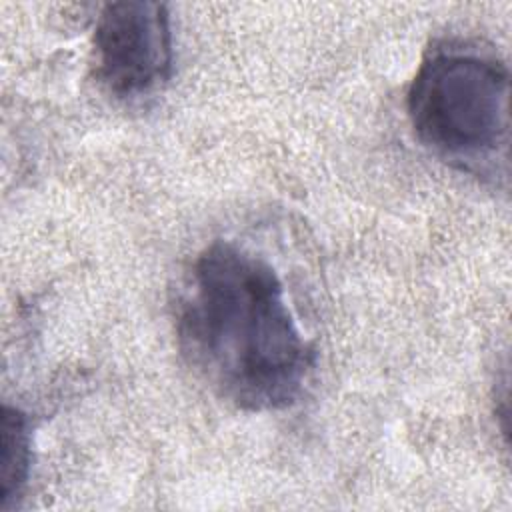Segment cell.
<instances>
[{"label": "cell", "mask_w": 512, "mask_h": 512, "mask_svg": "<svg viewBox=\"0 0 512 512\" xmlns=\"http://www.w3.org/2000/svg\"><path fill=\"white\" fill-rule=\"evenodd\" d=\"M30 470V428L18 408L2 410V458H0V508L20 494Z\"/></svg>", "instance_id": "obj_4"}, {"label": "cell", "mask_w": 512, "mask_h": 512, "mask_svg": "<svg viewBox=\"0 0 512 512\" xmlns=\"http://www.w3.org/2000/svg\"><path fill=\"white\" fill-rule=\"evenodd\" d=\"M176 334L198 374L244 410L296 402L316 358L276 268L224 240L192 260L176 304Z\"/></svg>", "instance_id": "obj_1"}, {"label": "cell", "mask_w": 512, "mask_h": 512, "mask_svg": "<svg viewBox=\"0 0 512 512\" xmlns=\"http://www.w3.org/2000/svg\"><path fill=\"white\" fill-rule=\"evenodd\" d=\"M96 76L118 98L158 90L172 70L168 8L160 2L122 0L106 4L94 28Z\"/></svg>", "instance_id": "obj_3"}, {"label": "cell", "mask_w": 512, "mask_h": 512, "mask_svg": "<svg viewBox=\"0 0 512 512\" xmlns=\"http://www.w3.org/2000/svg\"><path fill=\"white\" fill-rule=\"evenodd\" d=\"M510 76L478 42L442 40L424 54L406 96L410 126L450 166L498 180L508 174Z\"/></svg>", "instance_id": "obj_2"}]
</instances>
